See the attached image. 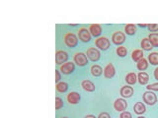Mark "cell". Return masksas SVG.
<instances>
[{"label": "cell", "mask_w": 158, "mask_h": 118, "mask_svg": "<svg viewBox=\"0 0 158 118\" xmlns=\"http://www.w3.org/2000/svg\"><path fill=\"white\" fill-rule=\"evenodd\" d=\"M133 88L131 86H123L121 88L120 90V93L121 96H123V98H128V97H131L133 95Z\"/></svg>", "instance_id": "cell-14"}, {"label": "cell", "mask_w": 158, "mask_h": 118, "mask_svg": "<svg viewBox=\"0 0 158 118\" xmlns=\"http://www.w3.org/2000/svg\"><path fill=\"white\" fill-rule=\"evenodd\" d=\"M147 67H148V60H147V59H145L144 57H143L142 59H140V60L138 61V62H136V68H137V70H139L141 72L146 70Z\"/></svg>", "instance_id": "cell-21"}, {"label": "cell", "mask_w": 158, "mask_h": 118, "mask_svg": "<svg viewBox=\"0 0 158 118\" xmlns=\"http://www.w3.org/2000/svg\"><path fill=\"white\" fill-rule=\"evenodd\" d=\"M68 90V84L65 82H59L56 85V91L57 92H65Z\"/></svg>", "instance_id": "cell-25"}, {"label": "cell", "mask_w": 158, "mask_h": 118, "mask_svg": "<svg viewBox=\"0 0 158 118\" xmlns=\"http://www.w3.org/2000/svg\"><path fill=\"white\" fill-rule=\"evenodd\" d=\"M84 118H97L95 115H93V114H88V115H86Z\"/></svg>", "instance_id": "cell-35"}, {"label": "cell", "mask_w": 158, "mask_h": 118, "mask_svg": "<svg viewBox=\"0 0 158 118\" xmlns=\"http://www.w3.org/2000/svg\"><path fill=\"white\" fill-rule=\"evenodd\" d=\"M116 53H117V55H118L120 57H125L127 54V49L123 45H118L116 48Z\"/></svg>", "instance_id": "cell-27"}, {"label": "cell", "mask_w": 158, "mask_h": 118, "mask_svg": "<svg viewBox=\"0 0 158 118\" xmlns=\"http://www.w3.org/2000/svg\"><path fill=\"white\" fill-rule=\"evenodd\" d=\"M88 30H89V32H90L91 36L95 37H99L102 33V27H101V25H99V24H91L90 26H89Z\"/></svg>", "instance_id": "cell-12"}, {"label": "cell", "mask_w": 158, "mask_h": 118, "mask_svg": "<svg viewBox=\"0 0 158 118\" xmlns=\"http://www.w3.org/2000/svg\"><path fill=\"white\" fill-rule=\"evenodd\" d=\"M103 74H104V77L107 78V79H112L116 74V69L115 66L113 65L112 63H108L107 65L104 67L103 69Z\"/></svg>", "instance_id": "cell-11"}, {"label": "cell", "mask_w": 158, "mask_h": 118, "mask_svg": "<svg viewBox=\"0 0 158 118\" xmlns=\"http://www.w3.org/2000/svg\"><path fill=\"white\" fill-rule=\"evenodd\" d=\"M97 118H111V116L108 112H101Z\"/></svg>", "instance_id": "cell-32"}, {"label": "cell", "mask_w": 158, "mask_h": 118, "mask_svg": "<svg viewBox=\"0 0 158 118\" xmlns=\"http://www.w3.org/2000/svg\"><path fill=\"white\" fill-rule=\"evenodd\" d=\"M126 41V34L121 31H117L112 34V42L117 45H121Z\"/></svg>", "instance_id": "cell-7"}, {"label": "cell", "mask_w": 158, "mask_h": 118, "mask_svg": "<svg viewBox=\"0 0 158 118\" xmlns=\"http://www.w3.org/2000/svg\"><path fill=\"white\" fill-rule=\"evenodd\" d=\"M137 118H145V117H143V116H138Z\"/></svg>", "instance_id": "cell-37"}, {"label": "cell", "mask_w": 158, "mask_h": 118, "mask_svg": "<svg viewBox=\"0 0 158 118\" xmlns=\"http://www.w3.org/2000/svg\"><path fill=\"white\" fill-rule=\"evenodd\" d=\"M140 46H141V48L143 49V50H147V51L151 50V49L153 48L152 44H151V42L149 41V39H148V37H144V38H142V39H141V41H140Z\"/></svg>", "instance_id": "cell-22"}, {"label": "cell", "mask_w": 158, "mask_h": 118, "mask_svg": "<svg viewBox=\"0 0 158 118\" xmlns=\"http://www.w3.org/2000/svg\"><path fill=\"white\" fill-rule=\"evenodd\" d=\"M73 61L74 63H76L78 66H85L88 63V58L86 53L84 52H76L73 55Z\"/></svg>", "instance_id": "cell-3"}, {"label": "cell", "mask_w": 158, "mask_h": 118, "mask_svg": "<svg viewBox=\"0 0 158 118\" xmlns=\"http://www.w3.org/2000/svg\"><path fill=\"white\" fill-rule=\"evenodd\" d=\"M147 28L149 30V32H152V33L158 32V24H148Z\"/></svg>", "instance_id": "cell-30"}, {"label": "cell", "mask_w": 158, "mask_h": 118, "mask_svg": "<svg viewBox=\"0 0 158 118\" xmlns=\"http://www.w3.org/2000/svg\"><path fill=\"white\" fill-rule=\"evenodd\" d=\"M61 79V76H60V73H59V70H56V83H59Z\"/></svg>", "instance_id": "cell-33"}, {"label": "cell", "mask_w": 158, "mask_h": 118, "mask_svg": "<svg viewBox=\"0 0 158 118\" xmlns=\"http://www.w3.org/2000/svg\"><path fill=\"white\" fill-rule=\"evenodd\" d=\"M142 58H143L142 49H135V50L131 51V59L135 62H138Z\"/></svg>", "instance_id": "cell-17"}, {"label": "cell", "mask_w": 158, "mask_h": 118, "mask_svg": "<svg viewBox=\"0 0 158 118\" xmlns=\"http://www.w3.org/2000/svg\"><path fill=\"white\" fill-rule=\"evenodd\" d=\"M133 110H135V112L136 113V114L140 115V114H143V113L146 111V107L142 102H136L135 104L133 105Z\"/></svg>", "instance_id": "cell-19"}, {"label": "cell", "mask_w": 158, "mask_h": 118, "mask_svg": "<svg viewBox=\"0 0 158 118\" xmlns=\"http://www.w3.org/2000/svg\"><path fill=\"white\" fill-rule=\"evenodd\" d=\"M81 87L84 91L86 92H94L95 91V85H94V83L91 82L90 80H83L81 82Z\"/></svg>", "instance_id": "cell-15"}, {"label": "cell", "mask_w": 158, "mask_h": 118, "mask_svg": "<svg viewBox=\"0 0 158 118\" xmlns=\"http://www.w3.org/2000/svg\"><path fill=\"white\" fill-rule=\"evenodd\" d=\"M90 71H91L92 76H94V77H99L103 74V69L100 65H98V64H94V65H92L90 68Z\"/></svg>", "instance_id": "cell-18"}, {"label": "cell", "mask_w": 158, "mask_h": 118, "mask_svg": "<svg viewBox=\"0 0 158 118\" xmlns=\"http://www.w3.org/2000/svg\"><path fill=\"white\" fill-rule=\"evenodd\" d=\"M125 32L128 36H133L136 33V26L135 24H127L125 26Z\"/></svg>", "instance_id": "cell-23"}, {"label": "cell", "mask_w": 158, "mask_h": 118, "mask_svg": "<svg viewBox=\"0 0 158 118\" xmlns=\"http://www.w3.org/2000/svg\"><path fill=\"white\" fill-rule=\"evenodd\" d=\"M80 95H79V92H70L66 96V100L68 103H70V104H76V103L79 102L80 100Z\"/></svg>", "instance_id": "cell-13"}, {"label": "cell", "mask_w": 158, "mask_h": 118, "mask_svg": "<svg viewBox=\"0 0 158 118\" xmlns=\"http://www.w3.org/2000/svg\"><path fill=\"white\" fill-rule=\"evenodd\" d=\"M126 82L128 84V85H135L137 81V75L135 73L131 72V73H127V76H126Z\"/></svg>", "instance_id": "cell-20"}, {"label": "cell", "mask_w": 158, "mask_h": 118, "mask_svg": "<svg viewBox=\"0 0 158 118\" xmlns=\"http://www.w3.org/2000/svg\"><path fill=\"white\" fill-rule=\"evenodd\" d=\"M120 118H132V115L130 111H123L120 115Z\"/></svg>", "instance_id": "cell-31"}, {"label": "cell", "mask_w": 158, "mask_h": 118, "mask_svg": "<svg viewBox=\"0 0 158 118\" xmlns=\"http://www.w3.org/2000/svg\"><path fill=\"white\" fill-rule=\"evenodd\" d=\"M86 55L89 60H91L92 62H97L101 57V53L99 51V49L96 47H89L87 49Z\"/></svg>", "instance_id": "cell-6"}, {"label": "cell", "mask_w": 158, "mask_h": 118, "mask_svg": "<svg viewBox=\"0 0 158 118\" xmlns=\"http://www.w3.org/2000/svg\"><path fill=\"white\" fill-rule=\"evenodd\" d=\"M63 107V101L59 96H56V110L60 109Z\"/></svg>", "instance_id": "cell-28"}, {"label": "cell", "mask_w": 158, "mask_h": 118, "mask_svg": "<svg viewBox=\"0 0 158 118\" xmlns=\"http://www.w3.org/2000/svg\"><path fill=\"white\" fill-rule=\"evenodd\" d=\"M111 45L110 39L106 37H99L95 39V46L101 50H107Z\"/></svg>", "instance_id": "cell-2"}, {"label": "cell", "mask_w": 158, "mask_h": 118, "mask_svg": "<svg viewBox=\"0 0 158 118\" xmlns=\"http://www.w3.org/2000/svg\"><path fill=\"white\" fill-rule=\"evenodd\" d=\"M63 41H64V43H65L68 47L73 48L78 44V37L74 33L69 32L64 34Z\"/></svg>", "instance_id": "cell-1"}, {"label": "cell", "mask_w": 158, "mask_h": 118, "mask_svg": "<svg viewBox=\"0 0 158 118\" xmlns=\"http://www.w3.org/2000/svg\"><path fill=\"white\" fill-rule=\"evenodd\" d=\"M153 75H154V78H155L156 80L158 81V67H157V68H155L154 72H153Z\"/></svg>", "instance_id": "cell-34"}, {"label": "cell", "mask_w": 158, "mask_h": 118, "mask_svg": "<svg viewBox=\"0 0 158 118\" xmlns=\"http://www.w3.org/2000/svg\"><path fill=\"white\" fill-rule=\"evenodd\" d=\"M147 91H154V92H158V83H153V84H150V85H148L146 87Z\"/></svg>", "instance_id": "cell-29"}, {"label": "cell", "mask_w": 158, "mask_h": 118, "mask_svg": "<svg viewBox=\"0 0 158 118\" xmlns=\"http://www.w3.org/2000/svg\"><path fill=\"white\" fill-rule=\"evenodd\" d=\"M74 70H75V65H74V63L71 61H67L59 66V71L62 74H64V75L71 74Z\"/></svg>", "instance_id": "cell-8"}, {"label": "cell", "mask_w": 158, "mask_h": 118, "mask_svg": "<svg viewBox=\"0 0 158 118\" xmlns=\"http://www.w3.org/2000/svg\"><path fill=\"white\" fill-rule=\"evenodd\" d=\"M60 118H68V117H60Z\"/></svg>", "instance_id": "cell-38"}, {"label": "cell", "mask_w": 158, "mask_h": 118, "mask_svg": "<svg viewBox=\"0 0 158 118\" xmlns=\"http://www.w3.org/2000/svg\"><path fill=\"white\" fill-rule=\"evenodd\" d=\"M67 59H68V54L66 51L57 50L56 52V64H57V65H62L63 63L67 62Z\"/></svg>", "instance_id": "cell-9"}, {"label": "cell", "mask_w": 158, "mask_h": 118, "mask_svg": "<svg viewBox=\"0 0 158 118\" xmlns=\"http://www.w3.org/2000/svg\"><path fill=\"white\" fill-rule=\"evenodd\" d=\"M77 36H78V38L83 42H89L91 41V38H92V36H91L90 32H89V30L86 29V28H84V27H82V28H80L78 30Z\"/></svg>", "instance_id": "cell-5"}, {"label": "cell", "mask_w": 158, "mask_h": 118, "mask_svg": "<svg viewBox=\"0 0 158 118\" xmlns=\"http://www.w3.org/2000/svg\"><path fill=\"white\" fill-rule=\"evenodd\" d=\"M127 102L125 98H117L114 101V108L118 112L125 111L127 109Z\"/></svg>", "instance_id": "cell-10"}, {"label": "cell", "mask_w": 158, "mask_h": 118, "mask_svg": "<svg viewBox=\"0 0 158 118\" xmlns=\"http://www.w3.org/2000/svg\"><path fill=\"white\" fill-rule=\"evenodd\" d=\"M148 39L153 47H158V33H150L148 34Z\"/></svg>", "instance_id": "cell-24"}, {"label": "cell", "mask_w": 158, "mask_h": 118, "mask_svg": "<svg viewBox=\"0 0 158 118\" xmlns=\"http://www.w3.org/2000/svg\"><path fill=\"white\" fill-rule=\"evenodd\" d=\"M148 61L152 65H158V52L156 51L150 52V54L148 55Z\"/></svg>", "instance_id": "cell-26"}, {"label": "cell", "mask_w": 158, "mask_h": 118, "mask_svg": "<svg viewBox=\"0 0 158 118\" xmlns=\"http://www.w3.org/2000/svg\"><path fill=\"white\" fill-rule=\"evenodd\" d=\"M138 26L141 27V28H145V27L148 26V24H138Z\"/></svg>", "instance_id": "cell-36"}, {"label": "cell", "mask_w": 158, "mask_h": 118, "mask_svg": "<svg viewBox=\"0 0 158 118\" xmlns=\"http://www.w3.org/2000/svg\"><path fill=\"white\" fill-rule=\"evenodd\" d=\"M137 81L140 85H146L149 81V75L146 72H139L137 74Z\"/></svg>", "instance_id": "cell-16"}, {"label": "cell", "mask_w": 158, "mask_h": 118, "mask_svg": "<svg viewBox=\"0 0 158 118\" xmlns=\"http://www.w3.org/2000/svg\"><path fill=\"white\" fill-rule=\"evenodd\" d=\"M142 98H143V101L148 105H154L157 102V96L155 93L151 91H146L145 92H143Z\"/></svg>", "instance_id": "cell-4"}]
</instances>
